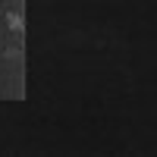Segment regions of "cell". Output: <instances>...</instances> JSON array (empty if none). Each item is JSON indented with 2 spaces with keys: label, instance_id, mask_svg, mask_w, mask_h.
<instances>
[]
</instances>
